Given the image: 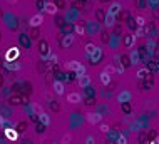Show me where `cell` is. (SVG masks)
<instances>
[{
  "label": "cell",
  "mask_w": 159,
  "mask_h": 144,
  "mask_svg": "<svg viewBox=\"0 0 159 144\" xmlns=\"http://www.w3.org/2000/svg\"><path fill=\"white\" fill-rule=\"evenodd\" d=\"M52 87H54V92H55V94H59V96H62V94H64V84H62V82L55 81Z\"/></svg>",
  "instance_id": "cell-8"
},
{
  "label": "cell",
  "mask_w": 159,
  "mask_h": 144,
  "mask_svg": "<svg viewBox=\"0 0 159 144\" xmlns=\"http://www.w3.org/2000/svg\"><path fill=\"white\" fill-rule=\"evenodd\" d=\"M144 34H146V30H144V29H142V27H141V29L137 30V37H142V35H144Z\"/></svg>",
  "instance_id": "cell-27"
},
{
  "label": "cell",
  "mask_w": 159,
  "mask_h": 144,
  "mask_svg": "<svg viewBox=\"0 0 159 144\" xmlns=\"http://www.w3.org/2000/svg\"><path fill=\"white\" fill-rule=\"evenodd\" d=\"M30 37H32V39H37V37H39V34H37V27H33V29H32V32H30Z\"/></svg>",
  "instance_id": "cell-20"
},
{
  "label": "cell",
  "mask_w": 159,
  "mask_h": 144,
  "mask_svg": "<svg viewBox=\"0 0 159 144\" xmlns=\"http://www.w3.org/2000/svg\"><path fill=\"white\" fill-rule=\"evenodd\" d=\"M72 141V136L71 134H64L62 136V143H71Z\"/></svg>",
  "instance_id": "cell-18"
},
{
  "label": "cell",
  "mask_w": 159,
  "mask_h": 144,
  "mask_svg": "<svg viewBox=\"0 0 159 144\" xmlns=\"http://www.w3.org/2000/svg\"><path fill=\"white\" fill-rule=\"evenodd\" d=\"M24 127H25V124L20 122V124H19V131H24Z\"/></svg>",
  "instance_id": "cell-34"
},
{
  "label": "cell",
  "mask_w": 159,
  "mask_h": 144,
  "mask_svg": "<svg viewBox=\"0 0 159 144\" xmlns=\"http://www.w3.org/2000/svg\"><path fill=\"white\" fill-rule=\"evenodd\" d=\"M42 22H44V17H42V15H33V17L30 19V25L32 27H40Z\"/></svg>",
  "instance_id": "cell-7"
},
{
  "label": "cell",
  "mask_w": 159,
  "mask_h": 144,
  "mask_svg": "<svg viewBox=\"0 0 159 144\" xmlns=\"http://www.w3.org/2000/svg\"><path fill=\"white\" fill-rule=\"evenodd\" d=\"M19 57V49L17 47H12V49H8V52H7V55H5V59L8 60V62H13V60Z\"/></svg>",
  "instance_id": "cell-1"
},
{
  "label": "cell",
  "mask_w": 159,
  "mask_h": 144,
  "mask_svg": "<svg viewBox=\"0 0 159 144\" xmlns=\"http://www.w3.org/2000/svg\"><path fill=\"white\" fill-rule=\"evenodd\" d=\"M40 121H42V124L49 126V124H50V117H49V114H45V112H40Z\"/></svg>",
  "instance_id": "cell-15"
},
{
  "label": "cell",
  "mask_w": 159,
  "mask_h": 144,
  "mask_svg": "<svg viewBox=\"0 0 159 144\" xmlns=\"http://www.w3.org/2000/svg\"><path fill=\"white\" fill-rule=\"evenodd\" d=\"M137 77H139V79L146 77V71H144V69H142V71H139V72H137Z\"/></svg>",
  "instance_id": "cell-25"
},
{
  "label": "cell",
  "mask_w": 159,
  "mask_h": 144,
  "mask_svg": "<svg viewBox=\"0 0 159 144\" xmlns=\"http://www.w3.org/2000/svg\"><path fill=\"white\" fill-rule=\"evenodd\" d=\"M117 72H119V74H122V72H124V67H122V65H117Z\"/></svg>",
  "instance_id": "cell-32"
},
{
  "label": "cell",
  "mask_w": 159,
  "mask_h": 144,
  "mask_svg": "<svg viewBox=\"0 0 159 144\" xmlns=\"http://www.w3.org/2000/svg\"><path fill=\"white\" fill-rule=\"evenodd\" d=\"M119 143H122V144L126 143V137H124V136H119Z\"/></svg>",
  "instance_id": "cell-33"
},
{
  "label": "cell",
  "mask_w": 159,
  "mask_h": 144,
  "mask_svg": "<svg viewBox=\"0 0 159 144\" xmlns=\"http://www.w3.org/2000/svg\"><path fill=\"white\" fill-rule=\"evenodd\" d=\"M75 32L82 35V34H84V27H82V25H75Z\"/></svg>",
  "instance_id": "cell-23"
},
{
  "label": "cell",
  "mask_w": 159,
  "mask_h": 144,
  "mask_svg": "<svg viewBox=\"0 0 159 144\" xmlns=\"http://www.w3.org/2000/svg\"><path fill=\"white\" fill-rule=\"evenodd\" d=\"M72 42H74V35H67V37H64V40H62V45H64V47H69Z\"/></svg>",
  "instance_id": "cell-14"
},
{
  "label": "cell",
  "mask_w": 159,
  "mask_h": 144,
  "mask_svg": "<svg viewBox=\"0 0 159 144\" xmlns=\"http://www.w3.org/2000/svg\"><path fill=\"white\" fill-rule=\"evenodd\" d=\"M0 84H2V77H0Z\"/></svg>",
  "instance_id": "cell-37"
},
{
  "label": "cell",
  "mask_w": 159,
  "mask_h": 144,
  "mask_svg": "<svg viewBox=\"0 0 159 144\" xmlns=\"http://www.w3.org/2000/svg\"><path fill=\"white\" fill-rule=\"evenodd\" d=\"M89 84H91V77L85 76V74H80V76H79V85H80V89L87 87Z\"/></svg>",
  "instance_id": "cell-4"
},
{
  "label": "cell",
  "mask_w": 159,
  "mask_h": 144,
  "mask_svg": "<svg viewBox=\"0 0 159 144\" xmlns=\"http://www.w3.org/2000/svg\"><path fill=\"white\" fill-rule=\"evenodd\" d=\"M100 119H102V116L100 114H94V112H89L87 114V122L89 124H97V122H100Z\"/></svg>",
  "instance_id": "cell-3"
},
{
  "label": "cell",
  "mask_w": 159,
  "mask_h": 144,
  "mask_svg": "<svg viewBox=\"0 0 159 144\" xmlns=\"http://www.w3.org/2000/svg\"><path fill=\"white\" fill-rule=\"evenodd\" d=\"M67 101L71 102V104H79L80 102V94L79 92H71L67 96Z\"/></svg>",
  "instance_id": "cell-6"
},
{
  "label": "cell",
  "mask_w": 159,
  "mask_h": 144,
  "mask_svg": "<svg viewBox=\"0 0 159 144\" xmlns=\"http://www.w3.org/2000/svg\"><path fill=\"white\" fill-rule=\"evenodd\" d=\"M156 143H159V136H158V139H156Z\"/></svg>",
  "instance_id": "cell-36"
},
{
  "label": "cell",
  "mask_w": 159,
  "mask_h": 144,
  "mask_svg": "<svg viewBox=\"0 0 159 144\" xmlns=\"http://www.w3.org/2000/svg\"><path fill=\"white\" fill-rule=\"evenodd\" d=\"M117 101H119V102H129V101H131V94H129V92L119 94V96H117Z\"/></svg>",
  "instance_id": "cell-10"
},
{
  "label": "cell",
  "mask_w": 159,
  "mask_h": 144,
  "mask_svg": "<svg viewBox=\"0 0 159 144\" xmlns=\"http://www.w3.org/2000/svg\"><path fill=\"white\" fill-rule=\"evenodd\" d=\"M17 0H8V4H15Z\"/></svg>",
  "instance_id": "cell-35"
},
{
  "label": "cell",
  "mask_w": 159,
  "mask_h": 144,
  "mask_svg": "<svg viewBox=\"0 0 159 144\" xmlns=\"http://www.w3.org/2000/svg\"><path fill=\"white\" fill-rule=\"evenodd\" d=\"M136 22H137V25H144V19H142V17H137V19H136Z\"/></svg>",
  "instance_id": "cell-26"
},
{
  "label": "cell",
  "mask_w": 159,
  "mask_h": 144,
  "mask_svg": "<svg viewBox=\"0 0 159 144\" xmlns=\"http://www.w3.org/2000/svg\"><path fill=\"white\" fill-rule=\"evenodd\" d=\"M44 127H45V124H39V126H37V132H44Z\"/></svg>",
  "instance_id": "cell-28"
},
{
  "label": "cell",
  "mask_w": 159,
  "mask_h": 144,
  "mask_svg": "<svg viewBox=\"0 0 159 144\" xmlns=\"http://www.w3.org/2000/svg\"><path fill=\"white\" fill-rule=\"evenodd\" d=\"M44 9H45V12L50 13V15H55V13H57V5L52 4V2H47V4L44 5Z\"/></svg>",
  "instance_id": "cell-5"
},
{
  "label": "cell",
  "mask_w": 159,
  "mask_h": 144,
  "mask_svg": "<svg viewBox=\"0 0 159 144\" xmlns=\"http://www.w3.org/2000/svg\"><path fill=\"white\" fill-rule=\"evenodd\" d=\"M100 132H109V126H106V124H100Z\"/></svg>",
  "instance_id": "cell-24"
},
{
  "label": "cell",
  "mask_w": 159,
  "mask_h": 144,
  "mask_svg": "<svg viewBox=\"0 0 159 144\" xmlns=\"http://www.w3.org/2000/svg\"><path fill=\"white\" fill-rule=\"evenodd\" d=\"M121 9H122V7H121V4H119V2H114V4L111 5V7H109L107 13H109V15H114V17H116L117 13L121 12Z\"/></svg>",
  "instance_id": "cell-2"
},
{
  "label": "cell",
  "mask_w": 159,
  "mask_h": 144,
  "mask_svg": "<svg viewBox=\"0 0 159 144\" xmlns=\"http://www.w3.org/2000/svg\"><path fill=\"white\" fill-rule=\"evenodd\" d=\"M85 141H87L89 144H92V143H94V137H92V136H87V139H85Z\"/></svg>",
  "instance_id": "cell-30"
},
{
  "label": "cell",
  "mask_w": 159,
  "mask_h": 144,
  "mask_svg": "<svg viewBox=\"0 0 159 144\" xmlns=\"http://www.w3.org/2000/svg\"><path fill=\"white\" fill-rule=\"evenodd\" d=\"M100 82H102L104 85H107L109 82H111V74H109L107 71H102V72H100Z\"/></svg>",
  "instance_id": "cell-9"
},
{
  "label": "cell",
  "mask_w": 159,
  "mask_h": 144,
  "mask_svg": "<svg viewBox=\"0 0 159 144\" xmlns=\"http://www.w3.org/2000/svg\"><path fill=\"white\" fill-rule=\"evenodd\" d=\"M5 134H7V137H8L10 141H15L17 137H19L17 131H12V129H5Z\"/></svg>",
  "instance_id": "cell-11"
},
{
  "label": "cell",
  "mask_w": 159,
  "mask_h": 144,
  "mask_svg": "<svg viewBox=\"0 0 159 144\" xmlns=\"http://www.w3.org/2000/svg\"><path fill=\"white\" fill-rule=\"evenodd\" d=\"M104 71H107L109 74H111V72H114V67H112V65H107V67H106Z\"/></svg>",
  "instance_id": "cell-29"
},
{
  "label": "cell",
  "mask_w": 159,
  "mask_h": 144,
  "mask_svg": "<svg viewBox=\"0 0 159 144\" xmlns=\"http://www.w3.org/2000/svg\"><path fill=\"white\" fill-rule=\"evenodd\" d=\"M104 24L107 27H112L114 25V15H109V13H107V15H106V22H104Z\"/></svg>",
  "instance_id": "cell-16"
},
{
  "label": "cell",
  "mask_w": 159,
  "mask_h": 144,
  "mask_svg": "<svg viewBox=\"0 0 159 144\" xmlns=\"http://www.w3.org/2000/svg\"><path fill=\"white\" fill-rule=\"evenodd\" d=\"M80 65V62H77V60H71V62L67 64V67H69V71H77Z\"/></svg>",
  "instance_id": "cell-13"
},
{
  "label": "cell",
  "mask_w": 159,
  "mask_h": 144,
  "mask_svg": "<svg viewBox=\"0 0 159 144\" xmlns=\"http://www.w3.org/2000/svg\"><path fill=\"white\" fill-rule=\"evenodd\" d=\"M75 72H77L79 76H80V74H85V67H84L82 64H80V65H79V69H77V71H75Z\"/></svg>",
  "instance_id": "cell-21"
},
{
  "label": "cell",
  "mask_w": 159,
  "mask_h": 144,
  "mask_svg": "<svg viewBox=\"0 0 159 144\" xmlns=\"http://www.w3.org/2000/svg\"><path fill=\"white\" fill-rule=\"evenodd\" d=\"M2 129H4V117L0 116V131H2Z\"/></svg>",
  "instance_id": "cell-31"
},
{
  "label": "cell",
  "mask_w": 159,
  "mask_h": 144,
  "mask_svg": "<svg viewBox=\"0 0 159 144\" xmlns=\"http://www.w3.org/2000/svg\"><path fill=\"white\" fill-rule=\"evenodd\" d=\"M10 104H20V97H10Z\"/></svg>",
  "instance_id": "cell-22"
},
{
  "label": "cell",
  "mask_w": 159,
  "mask_h": 144,
  "mask_svg": "<svg viewBox=\"0 0 159 144\" xmlns=\"http://www.w3.org/2000/svg\"><path fill=\"white\" fill-rule=\"evenodd\" d=\"M5 65H7L8 69H20V65H19V64H10L8 60H7V64H5Z\"/></svg>",
  "instance_id": "cell-19"
},
{
  "label": "cell",
  "mask_w": 159,
  "mask_h": 144,
  "mask_svg": "<svg viewBox=\"0 0 159 144\" xmlns=\"http://www.w3.org/2000/svg\"><path fill=\"white\" fill-rule=\"evenodd\" d=\"M124 42H126V47H132V44H134V35H127Z\"/></svg>",
  "instance_id": "cell-17"
},
{
  "label": "cell",
  "mask_w": 159,
  "mask_h": 144,
  "mask_svg": "<svg viewBox=\"0 0 159 144\" xmlns=\"http://www.w3.org/2000/svg\"><path fill=\"white\" fill-rule=\"evenodd\" d=\"M96 49H97V47L94 45V44H87V45H85V54H87L89 57H91V55L94 54V52H96Z\"/></svg>",
  "instance_id": "cell-12"
}]
</instances>
